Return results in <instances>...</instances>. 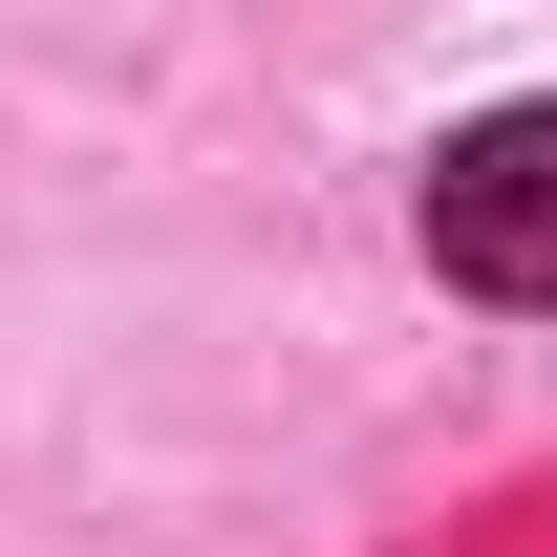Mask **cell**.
<instances>
[{
  "mask_svg": "<svg viewBox=\"0 0 557 557\" xmlns=\"http://www.w3.org/2000/svg\"><path fill=\"white\" fill-rule=\"evenodd\" d=\"M429 278L450 300H557V108H493V129L429 150Z\"/></svg>",
  "mask_w": 557,
  "mask_h": 557,
  "instance_id": "6da1fadb",
  "label": "cell"
}]
</instances>
